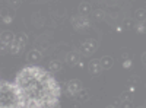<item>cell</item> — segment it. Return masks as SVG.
<instances>
[{"label":"cell","mask_w":146,"mask_h":108,"mask_svg":"<svg viewBox=\"0 0 146 108\" xmlns=\"http://www.w3.org/2000/svg\"><path fill=\"white\" fill-rule=\"evenodd\" d=\"M41 58H42V54H41L40 50H36V48H32V50L28 51V54H27V62L31 63V64L40 63Z\"/></svg>","instance_id":"8"},{"label":"cell","mask_w":146,"mask_h":108,"mask_svg":"<svg viewBox=\"0 0 146 108\" xmlns=\"http://www.w3.org/2000/svg\"><path fill=\"white\" fill-rule=\"evenodd\" d=\"M78 12H79L80 15H85V16L91 15V12H92V6H91V3H88V2H82V3L79 5V7H78Z\"/></svg>","instance_id":"11"},{"label":"cell","mask_w":146,"mask_h":108,"mask_svg":"<svg viewBox=\"0 0 146 108\" xmlns=\"http://www.w3.org/2000/svg\"><path fill=\"white\" fill-rule=\"evenodd\" d=\"M133 15L137 19V22H143V21H146V9H137V10H135Z\"/></svg>","instance_id":"15"},{"label":"cell","mask_w":146,"mask_h":108,"mask_svg":"<svg viewBox=\"0 0 146 108\" xmlns=\"http://www.w3.org/2000/svg\"><path fill=\"white\" fill-rule=\"evenodd\" d=\"M0 85H2L0 86V92H2V102H0V105L3 108H22L21 97H19L15 82L2 80Z\"/></svg>","instance_id":"2"},{"label":"cell","mask_w":146,"mask_h":108,"mask_svg":"<svg viewBox=\"0 0 146 108\" xmlns=\"http://www.w3.org/2000/svg\"><path fill=\"white\" fill-rule=\"evenodd\" d=\"M48 70L53 72V73H57V72L62 70V63H60V60L57 58H53L48 62Z\"/></svg>","instance_id":"12"},{"label":"cell","mask_w":146,"mask_h":108,"mask_svg":"<svg viewBox=\"0 0 146 108\" xmlns=\"http://www.w3.org/2000/svg\"><path fill=\"white\" fill-rule=\"evenodd\" d=\"M29 2H31V0H29Z\"/></svg>","instance_id":"28"},{"label":"cell","mask_w":146,"mask_h":108,"mask_svg":"<svg viewBox=\"0 0 146 108\" xmlns=\"http://www.w3.org/2000/svg\"><path fill=\"white\" fill-rule=\"evenodd\" d=\"M145 89H146V83H145Z\"/></svg>","instance_id":"27"},{"label":"cell","mask_w":146,"mask_h":108,"mask_svg":"<svg viewBox=\"0 0 146 108\" xmlns=\"http://www.w3.org/2000/svg\"><path fill=\"white\" fill-rule=\"evenodd\" d=\"M12 21H13V15H10V13L7 15L6 12L3 10V22H5V23H10Z\"/></svg>","instance_id":"23"},{"label":"cell","mask_w":146,"mask_h":108,"mask_svg":"<svg viewBox=\"0 0 146 108\" xmlns=\"http://www.w3.org/2000/svg\"><path fill=\"white\" fill-rule=\"evenodd\" d=\"M22 108H54L60 107L62 89L53 72L29 64L15 76Z\"/></svg>","instance_id":"1"},{"label":"cell","mask_w":146,"mask_h":108,"mask_svg":"<svg viewBox=\"0 0 146 108\" xmlns=\"http://www.w3.org/2000/svg\"><path fill=\"white\" fill-rule=\"evenodd\" d=\"M98 48V41L94 40V38H89V40H85L80 45V54L82 56H91L96 51Z\"/></svg>","instance_id":"5"},{"label":"cell","mask_w":146,"mask_h":108,"mask_svg":"<svg viewBox=\"0 0 146 108\" xmlns=\"http://www.w3.org/2000/svg\"><path fill=\"white\" fill-rule=\"evenodd\" d=\"M27 44H28V37H27V34H23V32L16 34L13 42H12L10 53H9V54H12V56H19L23 50H25Z\"/></svg>","instance_id":"3"},{"label":"cell","mask_w":146,"mask_h":108,"mask_svg":"<svg viewBox=\"0 0 146 108\" xmlns=\"http://www.w3.org/2000/svg\"><path fill=\"white\" fill-rule=\"evenodd\" d=\"M94 18H95L96 21H104V19H105V12L101 10V9L94 10Z\"/></svg>","instance_id":"18"},{"label":"cell","mask_w":146,"mask_h":108,"mask_svg":"<svg viewBox=\"0 0 146 108\" xmlns=\"http://www.w3.org/2000/svg\"><path fill=\"white\" fill-rule=\"evenodd\" d=\"M88 70L92 76H96L100 75L101 72L104 70L102 69V64H101V58H92L91 62L88 63Z\"/></svg>","instance_id":"7"},{"label":"cell","mask_w":146,"mask_h":108,"mask_svg":"<svg viewBox=\"0 0 146 108\" xmlns=\"http://www.w3.org/2000/svg\"><path fill=\"white\" fill-rule=\"evenodd\" d=\"M101 64H102L104 70H110L113 67V64H114V60H113V57H110V56H104V57H101Z\"/></svg>","instance_id":"13"},{"label":"cell","mask_w":146,"mask_h":108,"mask_svg":"<svg viewBox=\"0 0 146 108\" xmlns=\"http://www.w3.org/2000/svg\"><path fill=\"white\" fill-rule=\"evenodd\" d=\"M123 69H130L131 67V58H129V60H123Z\"/></svg>","instance_id":"25"},{"label":"cell","mask_w":146,"mask_h":108,"mask_svg":"<svg viewBox=\"0 0 146 108\" xmlns=\"http://www.w3.org/2000/svg\"><path fill=\"white\" fill-rule=\"evenodd\" d=\"M70 23H72V27L75 28L76 31H83V29H86L91 27V21L88 19V16H85V15H75V16H72L70 19Z\"/></svg>","instance_id":"4"},{"label":"cell","mask_w":146,"mask_h":108,"mask_svg":"<svg viewBox=\"0 0 146 108\" xmlns=\"http://www.w3.org/2000/svg\"><path fill=\"white\" fill-rule=\"evenodd\" d=\"M13 40H15V34L12 31H3L2 34H0V41L5 42V44H10L12 45Z\"/></svg>","instance_id":"10"},{"label":"cell","mask_w":146,"mask_h":108,"mask_svg":"<svg viewBox=\"0 0 146 108\" xmlns=\"http://www.w3.org/2000/svg\"><path fill=\"white\" fill-rule=\"evenodd\" d=\"M66 62L70 67L76 66V64H80V54L78 51H69L67 56H66Z\"/></svg>","instance_id":"9"},{"label":"cell","mask_w":146,"mask_h":108,"mask_svg":"<svg viewBox=\"0 0 146 108\" xmlns=\"http://www.w3.org/2000/svg\"><path fill=\"white\" fill-rule=\"evenodd\" d=\"M10 44H5V42H2V45H0V53H2L3 56L5 54H7V53H10Z\"/></svg>","instance_id":"21"},{"label":"cell","mask_w":146,"mask_h":108,"mask_svg":"<svg viewBox=\"0 0 146 108\" xmlns=\"http://www.w3.org/2000/svg\"><path fill=\"white\" fill-rule=\"evenodd\" d=\"M120 57H121V60L131 58V50L129 48V47H123V48L120 50Z\"/></svg>","instance_id":"16"},{"label":"cell","mask_w":146,"mask_h":108,"mask_svg":"<svg viewBox=\"0 0 146 108\" xmlns=\"http://www.w3.org/2000/svg\"><path fill=\"white\" fill-rule=\"evenodd\" d=\"M142 63H143V66L146 67V53L142 54Z\"/></svg>","instance_id":"26"},{"label":"cell","mask_w":146,"mask_h":108,"mask_svg":"<svg viewBox=\"0 0 146 108\" xmlns=\"http://www.w3.org/2000/svg\"><path fill=\"white\" fill-rule=\"evenodd\" d=\"M21 3H22L21 0H7V5L10 9H18L21 6Z\"/></svg>","instance_id":"22"},{"label":"cell","mask_w":146,"mask_h":108,"mask_svg":"<svg viewBox=\"0 0 146 108\" xmlns=\"http://www.w3.org/2000/svg\"><path fill=\"white\" fill-rule=\"evenodd\" d=\"M82 88H83V83L79 79H72V80L67 82V93L70 95V97H73V98L79 93V91Z\"/></svg>","instance_id":"6"},{"label":"cell","mask_w":146,"mask_h":108,"mask_svg":"<svg viewBox=\"0 0 146 108\" xmlns=\"http://www.w3.org/2000/svg\"><path fill=\"white\" fill-rule=\"evenodd\" d=\"M135 29H136L139 34H146V21H143V22H137V23H136V27H135Z\"/></svg>","instance_id":"17"},{"label":"cell","mask_w":146,"mask_h":108,"mask_svg":"<svg viewBox=\"0 0 146 108\" xmlns=\"http://www.w3.org/2000/svg\"><path fill=\"white\" fill-rule=\"evenodd\" d=\"M123 27H124V29H133L136 25H135V21L133 19H126L123 22Z\"/></svg>","instance_id":"20"},{"label":"cell","mask_w":146,"mask_h":108,"mask_svg":"<svg viewBox=\"0 0 146 108\" xmlns=\"http://www.w3.org/2000/svg\"><path fill=\"white\" fill-rule=\"evenodd\" d=\"M131 98H133V91H130V89L121 92V95H120V99H131Z\"/></svg>","instance_id":"19"},{"label":"cell","mask_w":146,"mask_h":108,"mask_svg":"<svg viewBox=\"0 0 146 108\" xmlns=\"http://www.w3.org/2000/svg\"><path fill=\"white\" fill-rule=\"evenodd\" d=\"M121 107H123V108H131L133 107L131 99H121Z\"/></svg>","instance_id":"24"},{"label":"cell","mask_w":146,"mask_h":108,"mask_svg":"<svg viewBox=\"0 0 146 108\" xmlns=\"http://www.w3.org/2000/svg\"><path fill=\"white\" fill-rule=\"evenodd\" d=\"M78 97V99L80 101V102H86L88 99H89V91L88 89H85V88H82L80 91H79V93L76 95Z\"/></svg>","instance_id":"14"}]
</instances>
